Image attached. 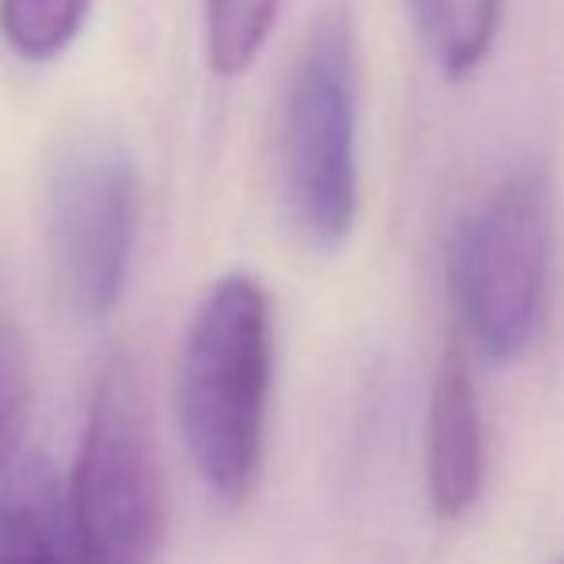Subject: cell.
Returning a JSON list of instances; mask_svg holds the SVG:
<instances>
[{
    "instance_id": "6da1fadb",
    "label": "cell",
    "mask_w": 564,
    "mask_h": 564,
    "mask_svg": "<svg viewBox=\"0 0 564 564\" xmlns=\"http://www.w3.org/2000/svg\"><path fill=\"white\" fill-rule=\"evenodd\" d=\"M273 392V304L258 276L227 273L188 319L177 361V415L200 480L246 503L265 465Z\"/></svg>"
},
{
    "instance_id": "52a82bcc",
    "label": "cell",
    "mask_w": 564,
    "mask_h": 564,
    "mask_svg": "<svg viewBox=\"0 0 564 564\" xmlns=\"http://www.w3.org/2000/svg\"><path fill=\"white\" fill-rule=\"evenodd\" d=\"M0 564H93L69 514L66 484L43 465L0 491Z\"/></svg>"
},
{
    "instance_id": "8992f818",
    "label": "cell",
    "mask_w": 564,
    "mask_h": 564,
    "mask_svg": "<svg viewBox=\"0 0 564 564\" xmlns=\"http://www.w3.org/2000/svg\"><path fill=\"white\" fill-rule=\"evenodd\" d=\"M484 488V423L476 380L457 338L446 346L426 408V496L438 519L457 522Z\"/></svg>"
},
{
    "instance_id": "ba28073f",
    "label": "cell",
    "mask_w": 564,
    "mask_h": 564,
    "mask_svg": "<svg viewBox=\"0 0 564 564\" xmlns=\"http://www.w3.org/2000/svg\"><path fill=\"white\" fill-rule=\"evenodd\" d=\"M431 62L449 77H473L488 62L503 20V0H408Z\"/></svg>"
},
{
    "instance_id": "9c48e42d",
    "label": "cell",
    "mask_w": 564,
    "mask_h": 564,
    "mask_svg": "<svg viewBox=\"0 0 564 564\" xmlns=\"http://www.w3.org/2000/svg\"><path fill=\"white\" fill-rule=\"evenodd\" d=\"M284 0H204V54L216 77H242L265 51Z\"/></svg>"
},
{
    "instance_id": "7a4b0ae2",
    "label": "cell",
    "mask_w": 564,
    "mask_h": 564,
    "mask_svg": "<svg viewBox=\"0 0 564 564\" xmlns=\"http://www.w3.org/2000/svg\"><path fill=\"white\" fill-rule=\"evenodd\" d=\"M557 193L542 162L507 170L453 230L449 296L488 361H514L538 338L550 300Z\"/></svg>"
},
{
    "instance_id": "5b68a950",
    "label": "cell",
    "mask_w": 564,
    "mask_h": 564,
    "mask_svg": "<svg viewBox=\"0 0 564 564\" xmlns=\"http://www.w3.org/2000/svg\"><path fill=\"white\" fill-rule=\"evenodd\" d=\"M142 185L131 154L108 139L62 150L46 181V253L62 304L77 319H108L134 269Z\"/></svg>"
},
{
    "instance_id": "3957f363",
    "label": "cell",
    "mask_w": 564,
    "mask_h": 564,
    "mask_svg": "<svg viewBox=\"0 0 564 564\" xmlns=\"http://www.w3.org/2000/svg\"><path fill=\"white\" fill-rule=\"evenodd\" d=\"M281 200L315 250H338L357 224V39L341 4L312 20L284 85Z\"/></svg>"
},
{
    "instance_id": "8fae6325",
    "label": "cell",
    "mask_w": 564,
    "mask_h": 564,
    "mask_svg": "<svg viewBox=\"0 0 564 564\" xmlns=\"http://www.w3.org/2000/svg\"><path fill=\"white\" fill-rule=\"evenodd\" d=\"M28 423V377L8 319L0 315V473L12 465Z\"/></svg>"
},
{
    "instance_id": "30bf717a",
    "label": "cell",
    "mask_w": 564,
    "mask_h": 564,
    "mask_svg": "<svg viewBox=\"0 0 564 564\" xmlns=\"http://www.w3.org/2000/svg\"><path fill=\"white\" fill-rule=\"evenodd\" d=\"M93 0H0V39L20 62H54L74 46Z\"/></svg>"
},
{
    "instance_id": "277c9868",
    "label": "cell",
    "mask_w": 564,
    "mask_h": 564,
    "mask_svg": "<svg viewBox=\"0 0 564 564\" xmlns=\"http://www.w3.org/2000/svg\"><path fill=\"white\" fill-rule=\"evenodd\" d=\"M66 499L93 564H154L162 553V457L147 392L127 357L97 372Z\"/></svg>"
}]
</instances>
